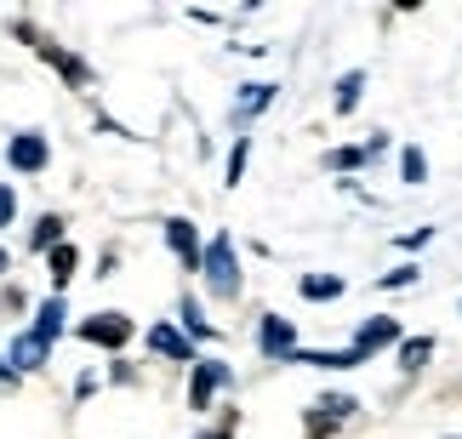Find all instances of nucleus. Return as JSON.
Returning <instances> with one entry per match:
<instances>
[{"label":"nucleus","instance_id":"1","mask_svg":"<svg viewBox=\"0 0 462 439\" xmlns=\"http://www.w3.org/2000/svg\"><path fill=\"white\" fill-rule=\"evenodd\" d=\"M200 274H206V286L217 291V297H240V262H235V240H228V234H211L206 240Z\"/></svg>","mask_w":462,"mask_h":439},{"label":"nucleus","instance_id":"2","mask_svg":"<svg viewBox=\"0 0 462 439\" xmlns=\"http://www.w3.org/2000/svg\"><path fill=\"white\" fill-rule=\"evenodd\" d=\"M12 34H23V41H34V51H41V58H46L51 69H58V75H63L69 86H92V69H86V63L75 58V51H63L58 41H46L41 29H29V23H12Z\"/></svg>","mask_w":462,"mask_h":439},{"label":"nucleus","instance_id":"3","mask_svg":"<svg viewBox=\"0 0 462 439\" xmlns=\"http://www.w3.org/2000/svg\"><path fill=\"white\" fill-rule=\"evenodd\" d=\"M354 411H360V406H354L348 394H326V399H319V406L309 411V423H303V439H331V434L343 428Z\"/></svg>","mask_w":462,"mask_h":439},{"label":"nucleus","instance_id":"4","mask_svg":"<svg viewBox=\"0 0 462 439\" xmlns=\"http://www.w3.org/2000/svg\"><path fill=\"white\" fill-rule=\"evenodd\" d=\"M6 166H12V171H29V178H34V171H46V166H51V143H46L41 132H12V143H6Z\"/></svg>","mask_w":462,"mask_h":439},{"label":"nucleus","instance_id":"5","mask_svg":"<svg viewBox=\"0 0 462 439\" xmlns=\"http://www.w3.org/2000/svg\"><path fill=\"white\" fill-rule=\"evenodd\" d=\"M75 331H80L86 343H97V348H126L132 343V320H126V314H115V308L109 314H86Z\"/></svg>","mask_w":462,"mask_h":439},{"label":"nucleus","instance_id":"6","mask_svg":"<svg viewBox=\"0 0 462 439\" xmlns=\"http://www.w3.org/2000/svg\"><path fill=\"white\" fill-rule=\"evenodd\" d=\"M257 348H263V360H297V331L291 320H280V314H263L257 320Z\"/></svg>","mask_w":462,"mask_h":439},{"label":"nucleus","instance_id":"7","mask_svg":"<svg viewBox=\"0 0 462 439\" xmlns=\"http://www.w3.org/2000/svg\"><path fill=\"white\" fill-rule=\"evenodd\" d=\"M228 382H235V371H228L223 360H200V365H194V377H189V406L194 411H211V394L228 389Z\"/></svg>","mask_w":462,"mask_h":439},{"label":"nucleus","instance_id":"8","mask_svg":"<svg viewBox=\"0 0 462 439\" xmlns=\"http://www.w3.org/2000/svg\"><path fill=\"white\" fill-rule=\"evenodd\" d=\"M388 343H400V320H388V314H371V320L354 331L348 348H354L360 360H371V354H377V348H388Z\"/></svg>","mask_w":462,"mask_h":439},{"label":"nucleus","instance_id":"9","mask_svg":"<svg viewBox=\"0 0 462 439\" xmlns=\"http://www.w3.org/2000/svg\"><path fill=\"white\" fill-rule=\"evenodd\" d=\"M166 245L177 252V262H183L189 274H200V252H206V245H200V234H194L189 217H166Z\"/></svg>","mask_w":462,"mask_h":439},{"label":"nucleus","instance_id":"10","mask_svg":"<svg viewBox=\"0 0 462 439\" xmlns=\"http://www.w3.org/2000/svg\"><path fill=\"white\" fill-rule=\"evenodd\" d=\"M46 354H51V343H41L34 331H17V337H12V354H6V365H12L17 377H23V371H41V365H46Z\"/></svg>","mask_w":462,"mask_h":439},{"label":"nucleus","instance_id":"11","mask_svg":"<svg viewBox=\"0 0 462 439\" xmlns=\"http://www.w3.org/2000/svg\"><path fill=\"white\" fill-rule=\"evenodd\" d=\"M46 269H51V297H63L69 291V279H75V269H80V252H75V245H51V252H46Z\"/></svg>","mask_w":462,"mask_h":439},{"label":"nucleus","instance_id":"12","mask_svg":"<svg viewBox=\"0 0 462 439\" xmlns=\"http://www.w3.org/2000/svg\"><path fill=\"white\" fill-rule=\"evenodd\" d=\"M63 320H69V303H63V297H46V303L41 308H34V337H41V343H58L63 337Z\"/></svg>","mask_w":462,"mask_h":439},{"label":"nucleus","instance_id":"13","mask_svg":"<svg viewBox=\"0 0 462 439\" xmlns=\"http://www.w3.org/2000/svg\"><path fill=\"white\" fill-rule=\"evenodd\" d=\"M149 348H154V354H166V360H194V343H189L177 325H166V320H154V331H149Z\"/></svg>","mask_w":462,"mask_h":439},{"label":"nucleus","instance_id":"14","mask_svg":"<svg viewBox=\"0 0 462 439\" xmlns=\"http://www.w3.org/2000/svg\"><path fill=\"white\" fill-rule=\"evenodd\" d=\"M297 291H303L309 303H337L348 286H343V274H303V279H297Z\"/></svg>","mask_w":462,"mask_h":439},{"label":"nucleus","instance_id":"15","mask_svg":"<svg viewBox=\"0 0 462 439\" xmlns=\"http://www.w3.org/2000/svg\"><path fill=\"white\" fill-rule=\"evenodd\" d=\"M429 354H434V337H405V343H400V371L417 377L422 365H429Z\"/></svg>","mask_w":462,"mask_h":439},{"label":"nucleus","instance_id":"16","mask_svg":"<svg viewBox=\"0 0 462 439\" xmlns=\"http://www.w3.org/2000/svg\"><path fill=\"white\" fill-rule=\"evenodd\" d=\"M360 92H365V75H360V69H348V75L337 80V97H331V109H337V114H354V103H360Z\"/></svg>","mask_w":462,"mask_h":439},{"label":"nucleus","instance_id":"17","mask_svg":"<svg viewBox=\"0 0 462 439\" xmlns=\"http://www.w3.org/2000/svg\"><path fill=\"white\" fill-rule=\"evenodd\" d=\"M63 228H69V223H63L58 212H46L41 223H34V234H29V245H34V252H51V245H63Z\"/></svg>","mask_w":462,"mask_h":439},{"label":"nucleus","instance_id":"18","mask_svg":"<svg viewBox=\"0 0 462 439\" xmlns=\"http://www.w3.org/2000/svg\"><path fill=\"white\" fill-rule=\"evenodd\" d=\"M274 103V86H245L240 92V120H252V114H263Z\"/></svg>","mask_w":462,"mask_h":439},{"label":"nucleus","instance_id":"19","mask_svg":"<svg viewBox=\"0 0 462 439\" xmlns=\"http://www.w3.org/2000/svg\"><path fill=\"white\" fill-rule=\"evenodd\" d=\"M245 160H252V137H235V154H228V171H223V183H228V188L245 178Z\"/></svg>","mask_w":462,"mask_h":439},{"label":"nucleus","instance_id":"20","mask_svg":"<svg viewBox=\"0 0 462 439\" xmlns=\"http://www.w3.org/2000/svg\"><path fill=\"white\" fill-rule=\"evenodd\" d=\"M183 325H189V337H200V343L217 337V331L206 325V314H200V303H194V297H183Z\"/></svg>","mask_w":462,"mask_h":439},{"label":"nucleus","instance_id":"21","mask_svg":"<svg viewBox=\"0 0 462 439\" xmlns=\"http://www.w3.org/2000/svg\"><path fill=\"white\" fill-rule=\"evenodd\" d=\"M365 160H371L365 149H331V154H326V166H331V171H354V166H365Z\"/></svg>","mask_w":462,"mask_h":439},{"label":"nucleus","instance_id":"22","mask_svg":"<svg viewBox=\"0 0 462 439\" xmlns=\"http://www.w3.org/2000/svg\"><path fill=\"white\" fill-rule=\"evenodd\" d=\"M400 171H405V183H422V178H429V160H422V149H405V154H400Z\"/></svg>","mask_w":462,"mask_h":439},{"label":"nucleus","instance_id":"23","mask_svg":"<svg viewBox=\"0 0 462 439\" xmlns=\"http://www.w3.org/2000/svg\"><path fill=\"white\" fill-rule=\"evenodd\" d=\"M417 274H422L417 262H400V269H394V274H383L377 286H383V291H400V286H417Z\"/></svg>","mask_w":462,"mask_h":439},{"label":"nucleus","instance_id":"24","mask_svg":"<svg viewBox=\"0 0 462 439\" xmlns=\"http://www.w3.org/2000/svg\"><path fill=\"white\" fill-rule=\"evenodd\" d=\"M12 212H17V195H12V188H6V183H0V228H6V223H12Z\"/></svg>","mask_w":462,"mask_h":439},{"label":"nucleus","instance_id":"25","mask_svg":"<svg viewBox=\"0 0 462 439\" xmlns=\"http://www.w3.org/2000/svg\"><path fill=\"white\" fill-rule=\"evenodd\" d=\"M434 240V228H411V234H405L400 245H405V252H417V245H429Z\"/></svg>","mask_w":462,"mask_h":439},{"label":"nucleus","instance_id":"26","mask_svg":"<svg viewBox=\"0 0 462 439\" xmlns=\"http://www.w3.org/2000/svg\"><path fill=\"white\" fill-rule=\"evenodd\" d=\"M17 382H23V377H17L6 360H0V394H17Z\"/></svg>","mask_w":462,"mask_h":439},{"label":"nucleus","instance_id":"27","mask_svg":"<svg viewBox=\"0 0 462 439\" xmlns=\"http://www.w3.org/2000/svg\"><path fill=\"white\" fill-rule=\"evenodd\" d=\"M200 439H235V416H223V423L211 428V434H200Z\"/></svg>","mask_w":462,"mask_h":439},{"label":"nucleus","instance_id":"28","mask_svg":"<svg viewBox=\"0 0 462 439\" xmlns=\"http://www.w3.org/2000/svg\"><path fill=\"white\" fill-rule=\"evenodd\" d=\"M6 262H12V257H6V252H0V274H6Z\"/></svg>","mask_w":462,"mask_h":439}]
</instances>
